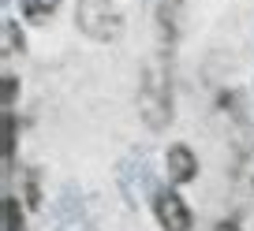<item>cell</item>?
<instances>
[{"mask_svg":"<svg viewBox=\"0 0 254 231\" xmlns=\"http://www.w3.org/2000/svg\"><path fill=\"white\" fill-rule=\"evenodd\" d=\"M75 19H79V26L97 41H109V38H116V34L124 30V19H120V11L109 8V0H79Z\"/></svg>","mask_w":254,"mask_h":231,"instance_id":"6da1fadb","label":"cell"},{"mask_svg":"<svg viewBox=\"0 0 254 231\" xmlns=\"http://www.w3.org/2000/svg\"><path fill=\"white\" fill-rule=\"evenodd\" d=\"M153 216H157L161 231H190L194 228V216H190L187 201L176 190H157L153 194Z\"/></svg>","mask_w":254,"mask_h":231,"instance_id":"7a4b0ae2","label":"cell"},{"mask_svg":"<svg viewBox=\"0 0 254 231\" xmlns=\"http://www.w3.org/2000/svg\"><path fill=\"white\" fill-rule=\"evenodd\" d=\"M165 172H168V179L172 183H190V179H198V157L187 149V145H168V153H165Z\"/></svg>","mask_w":254,"mask_h":231,"instance_id":"3957f363","label":"cell"},{"mask_svg":"<svg viewBox=\"0 0 254 231\" xmlns=\"http://www.w3.org/2000/svg\"><path fill=\"white\" fill-rule=\"evenodd\" d=\"M56 8H60V0H19V11H23V19H30V23H45Z\"/></svg>","mask_w":254,"mask_h":231,"instance_id":"277c9868","label":"cell"},{"mask_svg":"<svg viewBox=\"0 0 254 231\" xmlns=\"http://www.w3.org/2000/svg\"><path fill=\"white\" fill-rule=\"evenodd\" d=\"M11 153H15V116L4 112V160L11 164Z\"/></svg>","mask_w":254,"mask_h":231,"instance_id":"5b68a950","label":"cell"},{"mask_svg":"<svg viewBox=\"0 0 254 231\" xmlns=\"http://www.w3.org/2000/svg\"><path fill=\"white\" fill-rule=\"evenodd\" d=\"M4 52H23V34H15V19H4Z\"/></svg>","mask_w":254,"mask_h":231,"instance_id":"8992f818","label":"cell"},{"mask_svg":"<svg viewBox=\"0 0 254 231\" xmlns=\"http://www.w3.org/2000/svg\"><path fill=\"white\" fill-rule=\"evenodd\" d=\"M4 213H8V231H19L23 228V213H15V198H4Z\"/></svg>","mask_w":254,"mask_h":231,"instance_id":"52a82bcc","label":"cell"},{"mask_svg":"<svg viewBox=\"0 0 254 231\" xmlns=\"http://www.w3.org/2000/svg\"><path fill=\"white\" fill-rule=\"evenodd\" d=\"M15 104V75H4V112H11Z\"/></svg>","mask_w":254,"mask_h":231,"instance_id":"ba28073f","label":"cell"}]
</instances>
